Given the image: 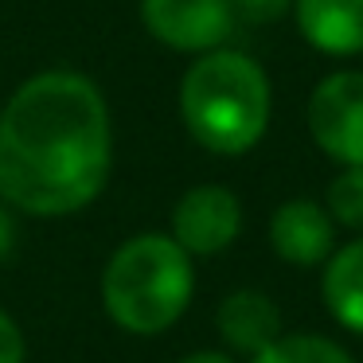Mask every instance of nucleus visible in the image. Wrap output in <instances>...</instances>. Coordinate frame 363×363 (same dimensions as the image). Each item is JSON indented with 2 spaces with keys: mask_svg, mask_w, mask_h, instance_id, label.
Here are the masks:
<instances>
[{
  "mask_svg": "<svg viewBox=\"0 0 363 363\" xmlns=\"http://www.w3.org/2000/svg\"><path fill=\"white\" fill-rule=\"evenodd\" d=\"M113 160L106 98L79 71H43L0 110V199L59 219L94 203Z\"/></svg>",
  "mask_w": 363,
  "mask_h": 363,
  "instance_id": "f257e3e1",
  "label": "nucleus"
},
{
  "mask_svg": "<svg viewBox=\"0 0 363 363\" xmlns=\"http://www.w3.org/2000/svg\"><path fill=\"white\" fill-rule=\"evenodd\" d=\"M180 113L207 152L242 157L269 125V79L250 55L215 48L184 74Z\"/></svg>",
  "mask_w": 363,
  "mask_h": 363,
  "instance_id": "f03ea898",
  "label": "nucleus"
},
{
  "mask_svg": "<svg viewBox=\"0 0 363 363\" xmlns=\"http://www.w3.org/2000/svg\"><path fill=\"white\" fill-rule=\"evenodd\" d=\"M196 289L191 254L172 235H137L102 269V305L118 328L157 336L184 316Z\"/></svg>",
  "mask_w": 363,
  "mask_h": 363,
  "instance_id": "7ed1b4c3",
  "label": "nucleus"
},
{
  "mask_svg": "<svg viewBox=\"0 0 363 363\" xmlns=\"http://www.w3.org/2000/svg\"><path fill=\"white\" fill-rule=\"evenodd\" d=\"M308 133L324 157L363 168V71H336L308 98Z\"/></svg>",
  "mask_w": 363,
  "mask_h": 363,
  "instance_id": "20e7f679",
  "label": "nucleus"
},
{
  "mask_svg": "<svg viewBox=\"0 0 363 363\" xmlns=\"http://www.w3.org/2000/svg\"><path fill=\"white\" fill-rule=\"evenodd\" d=\"M141 20L157 43L188 55H207L235 32L230 0H141Z\"/></svg>",
  "mask_w": 363,
  "mask_h": 363,
  "instance_id": "39448f33",
  "label": "nucleus"
},
{
  "mask_svg": "<svg viewBox=\"0 0 363 363\" xmlns=\"http://www.w3.org/2000/svg\"><path fill=\"white\" fill-rule=\"evenodd\" d=\"M242 230V203L223 184H199L172 207V238L188 254H219Z\"/></svg>",
  "mask_w": 363,
  "mask_h": 363,
  "instance_id": "423d86ee",
  "label": "nucleus"
},
{
  "mask_svg": "<svg viewBox=\"0 0 363 363\" xmlns=\"http://www.w3.org/2000/svg\"><path fill=\"white\" fill-rule=\"evenodd\" d=\"M269 242H274L277 258L289 262V266H320V262H328L332 242H336L328 207L313 203V199L281 203L269 219Z\"/></svg>",
  "mask_w": 363,
  "mask_h": 363,
  "instance_id": "0eeeda50",
  "label": "nucleus"
},
{
  "mask_svg": "<svg viewBox=\"0 0 363 363\" xmlns=\"http://www.w3.org/2000/svg\"><path fill=\"white\" fill-rule=\"evenodd\" d=\"M297 28L324 55H363V0H293Z\"/></svg>",
  "mask_w": 363,
  "mask_h": 363,
  "instance_id": "6e6552de",
  "label": "nucleus"
},
{
  "mask_svg": "<svg viewBox=\"0 0 363 363\" xmlns=\"http://www.w3.org/2000/svg\"><path fill=\"white\" fill-rule=\"evenodd\" d=\"M215 324H219V336L227 340V347L242 355H258L262 347H269L281 336V313L258 289H235L230 297H223Z\"/></svg>",
  "mask_w": 363,
  "mask_h": 363,
  "instance_id": "1a4fd4ad",
  "label": "nucleus"
},
{
  "mask_svg": "<svg viewBox=\"0 0 363 363\" xmlns=\"http://www.w3.org/2000/svg\"><path fill=\"white\" fill-rule=\"evenodd\" d=\"M320 293H324L328 313L347 332L363 336V238H355V242L340 246L336 254H328Z\"/></svg>",
  "mask_w": 363,
  "mask_h": 363,
  "instance_id": "9d476101",
  "label": "nucleus"
},
{
  "mask_svg": "<svg viewBox=\"0 0 363 363\" xmlns=\"http://www.w3.org/2000/svg\"><path fill=\"white\" fill-rule=\"evenodd\" d=\"M254 363H355V359L332 340L297 332V336H277L269 347H262L254 355Z\"/></svg>",
  "mask_w": 363,
  "mask_h": 363,
  "instance_id": "9b49d317",
  "label": "nucleus"
},
{
  "mask_svg": "<svg viewBox=\"0 0 363 363\" xmlns=\"http://www.w3.org/2000/svg\"><path fill=\"white\" fill-rule=\"evenodd\" d=\"M328 215L340 227L363 230V168L352 164L328 184Z\"/></svg>",
  "mask_w": 363,
  "mask_h": 363,
  "instance_id": "f8f14e48",
  "label": "nucleus"
},
{
  "mask_svg": "<svg viewBox=\"0 0 363 363\" xmlns=\"http://www.w3.org/2000/svg\"><path fill=\"white\" fill-rule=\"evenodd\" d=\"M230 9L242 24H274L293 9V0H230Z\"/></svg>",
  "mask_w": 363,
  "mask_h": 363,
  "instance_id": "ddd939ff",
  "label": "nucleus"
},
{
  "mask_svg": "<svg viewBox=\"0 0 363 363\" xmlns=\"http://www.w3.org/2000/svg\"><path fill=\"white\" fill-rule=\"evenodd\" d=\"M28 359V344L20 324L0 308V363H24Z\"/></svg>",
  "mask_w": 363,
  "mask_h": 363,
  "instance_id": "4468645a",
  "label": "nucleus"
},
{
  "mask_svg": "<svg viewBox=\"0 0 363 363\" xmlns=\"http://www.w3.org/2000/svg\"><path fill=\"white\" fill-rule=\"evenodd\" d=\"M12 246H16V219H12L9 203L0 199V258H9Z\"/></svg>",
  "mask_w": 363,
  "mask_h": 363,
  "instance_id": "2eb2a0df",
  "label": "nucleus"
},
{
  "mask_svg": "<svg viewBox=\"0 0 363 363\" xmlns=\"http://www.w3.org/2000/svg\"><path fill=\"white\" fill-rule=\"evenodd\" d=\"M180 363H235L227 352H191V355H184Z\"/></svg>",
  "mask_w": 363,
  "mask_h": 363,
  "instance_id": "dca6fc26",
  "label": "nucleus"
}]
</instances>
